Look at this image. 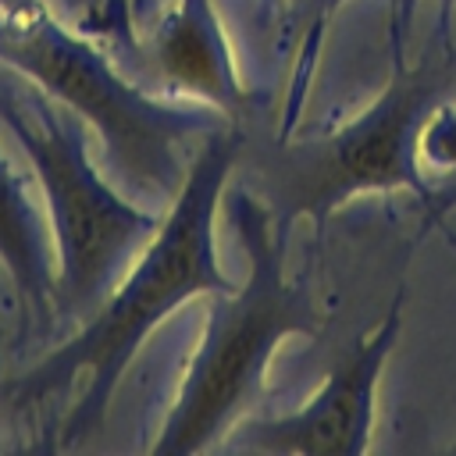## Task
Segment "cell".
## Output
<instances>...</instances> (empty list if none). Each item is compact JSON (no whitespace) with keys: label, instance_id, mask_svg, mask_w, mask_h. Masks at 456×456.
<instances>
[{"label":"cell","instance_id":"6da1fadb","mask_svg":"<svg viewBox=\"0 0 456 456\" xmlns=\"http://www.w3.org/2000/svg\"><path fill=\"white\" fill-rule=\"evenodd\" d=\"M242 146L246 121H228L210 132L192 153L189 175L175 203L164 210L157 235L146 242L118 289L96 306L93 317L82 321L68 342L50 349L25 374L0 385L4 403L21 413L82 381V392L61 424L57 449H75L103 428L128 363L164 317H171L192 296L235 289L217 264L214 217Z\"/></svg>","mask_w":456,"mask_h":456},{"label":"cell","instance_id":"7a4b0ae2","mask_svg":"<svg viewBox=\"0 0 456 456\" xmlns=\"http://www.w3.org/2000/svg\"><path fill=\"white\" fill-rule=\"evenodd\" d=\"M0 64L71 107L103 150V171L135 203L164 214L200 142L228 125L207 103L160 96L128 75L43 0H0Z\"/></svg>","mask_w":456,"mask_h":456},{"label":"cell","instance_id":"3957f363","mask_svg":"<svg viewBox=\"0 0 456 456\" xmlns=\"http://www.w3.org/2000/svg\"><path fill=\"white\" fill-rule=\"evenodd\" d=\"M228 200L249 271L242 285L210 292L200 349L150 445L153 456L221 452L224 435L256 406L278 342L324 331L328 314L317 303L314 281L285 274V246L267 203L249 189Z\"/></svg>","mask_w":456,"mask_h":456},{"label":"cell","instance_id":"277c9868","mask_svg":"<svg viewBox=\"0 0 456 456\" xmlns=\"http://www.w3.org/2000/svg\"><path fill=\"white\" fill-rule=\"evenodd\" d=\"M452 11L442 7L420 57L406 61V46L392 53V75L378 100L317 139H274L260 160H253L260 200L274 214L278 228L306 217L314 232L360 192L410 189L428 196V178L417 157V142L431 114L456 100V32Z\"/></svg>","mask_w":456,"mask_h":456},{"label":"cell","instance_id":"5b68a950","mask_svg":"<svg viewBox=\"0 0 456 456\" xmlns=\"http://www.w3.org/2000/svg\"><path fill=\"white\" fill-rule=\"evenodd\" d=\"M0 125L46 203L57 253L53 314L86 321L139 260L164 214L125 196L93 164L89 125L7 64H0Z\"/></svg>","mask_w":456,"mask_h":456},{"label":"cell","instance_id":"8992f818","mask_svg":"<svg viewBox=\"0 0 456 456\" xmlns=\"http://www.w3.org/2000/svg\"><path fill=\"white\" fill-rule=\"evenodd\" d=\"M403 328V289L388 303L381 324L356 338L338 363H331L324 385L310 403L285 417L239 420L221 452H256V456H360L370 449L374 428V392L392 356Z\"/></svg>","mask_w":456,"mask_h":456},{"label":"cell","instance_id":"52a82bcc","mask_svg":"<svg viewBox=\"0 0 456 456\" xmlns=\"http://www.w3.org/2000/svg\"><path fill=\"white\" fill-rule=\"evenodd\" d=\"M146 89L207 103L228 121L249 118V93L239 82L235 57L214 0H171L142 39Z\"/></svg>","mask_w":456,"mask_h":456},{"label":"cell","instance_id":"ba28073f","mask_svg":"<svg viewBox=\"0 0 456 456\" xmlns=\"http://www.w3.org/2000/svg\"><path fill=\"white\" fill-rule=\"evenodd\" d=\"M0 267L14 285L18 310L39 331L57 324V253L43 192L25 157L0 125Z\"/></svg>","mask_w":456,"mask_h":456},{"label":"cell","instance_id":"9c48e42d","mask_svg":"<svg viewBox=\"0 0 456 456\" xmlns=\"http://www.w3.org/2000/svg\"><path fill=\"white\" fill-rule=\"evenodd\" d=\"M346 0H289V11L281 18V46L289 53V78L281 86V107H278V125H274V139H292L296 135V121L314 78V64L324 43V32L331 25V18L338 14ZM413 7L417 0H399L395 11V46H406V32L413 21ZM442 7H456V0H442Z\"/></svg>","mask_w":456,"mask_h":456},{"label":"cell","instance_id":"30bf717a","mask_svg":"<svg viewBox=\"0 0 456 456\" xmlns=\"http://www.w3.org/2000/svg\"><path fill=\"white\" fill-rule=\"evenodd\" d=\"M417 157L428 178V196L420 203L435 221L456 210V100L431 114V121L420 132Z\"/></svg>","mask_w":456,"mask_h":456}]
</instances>
